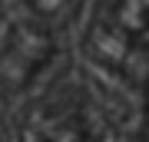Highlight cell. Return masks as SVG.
Segmentation results:
<instances>
[{
    "label": "cell",
    "mask_w": 149,
    "mask_h": 142,
    "mask_svg": "<svg viewBox=\"0 0 149 142\" xmlns=\"http://www.w3.org/2000/svg\"><path fill=\"white\" fill-rule=\"evenodd\" d=\"M50 50H53V40L50 37L13 23L10 33L3 37V43H0V79L7 86H13V89H20L50 60Z\"/></svg>",
    "instance_id": "cell-1"
},
{
    "label": "cell",
    "mask_w": 149,
    "mask_h": 142,
    "mask_svg": "<svg viewBox=\"0 0 149 142\" xmlns=\"http://www.w3.org/2000/svg\"><path fill=\"white\" fill-rule=\"evenodd\" d=\"M10 7L17 17L13 23L27 26V30H37V33L53 40L56 33H63L80 17L83 0H10Z\"/></svg>",
    "instance_id": "cell-2"
},
{
    "label": "cell",
    "mask_w": 149,
    "mask_h": 142,
    "mask_svg": "<svg viewBox=\"0 0 149 142\" xmlns=\"http://www.w3.org/2000/svg\"><path fill=\"white\" fill-rule=\"evenodd\" d=\"M109 10L126 40H139L149 33V0H113Z\"/></svg>",
    "instance_id": "cell-3"
}]
</instances>
